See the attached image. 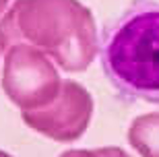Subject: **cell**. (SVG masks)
<instances>
[{
  "mask_svg": "<svg viewBox=\"0 0 159 157\" xmlns=\"http://www.w3.org/2000/svg\"><path fill=\"white\" fill-rule=\"evenodd\" d=\"M58 75L43 56L35 54L31 48H17L6 56L4 89L15 104L35 105L52 99L58 87ZM54 101V99H52Z\"/></svg>",
  "mask_w": 159,
  "mask_h": 157,
  "instance_id": "7a4b0ae2",
  "label": "cell"
},
{
  "mask_svg": "<svg viewBox=\"0 0 159 157\" xmlns=\"http://www.w3.org/2000/svg\"><path fill=\"white\" fill-rule=\"evenodd\" d=\"M58 99L60 101L48 112H25V122L58 141L77 139L87 122L66 116V112H91V97L81 85L75 81H66L62 83V95Z\"/></svg>",
  "mask_w": 159,
  "mask_h": 157,
  "instance_id": "3957f363",
  "label": "cell"
},
{
  "mask_svg": "<svg viewBox=\"0 0 159 157\" xmlns=\"http://www.w3.org/2000/svg\"><path fill=\"white\" fill-rule=\"evenodd\" d=\"M0 157H8V155H4V153H0Z\"/></svg>",
  "mask_w": 159,
  "mask_h": 157,
  "instance_id": "8992f818",
  "label": "cell"
},
{
  "mask_svg": "<svg viewBox=\"0 0 159 157\" xmlns=\"http://www.w3.org/2000/svg\"><path fill=\"white\" fill-rule=\"evenodd\" d=\"M103 75L124 99L159 104V2L134 0L103 31Z\"/></svg>",
  "mask_w": 159,
  "mask_h": 157,
  "instance_id": "6da1fadb",
  "label": "cell"
},
{
  "mask_svg": "<svg viewBox=\"0 0 159 157\" xmlns=\"http://www.w3.org/2000/svg\"><path fill=\"white\" fill-rule=\"evenodd\" d=\"M4 4H6V0H0V11L4 8Z\"/></svg>",
  "mask_w": 159,
  "mask_h": 157,
  "instance_id": "5b68a950",
  "label": "cell"
},
{
  "mask_svg": "<svg viewBox=\"0 0 159 157\" xmlns=\"http://www.w3.org/2000/svg\"><path fill=\"white\" fill-rule=\"evenodd\" d=\"M130 143L145 157H159V114H147L130 126Z\"/></svg>",
  "mask_w": 159,
  "mask_h": 157,
  "instance_id": "277c9868",
  "label": "cell"
}]
</instances>
